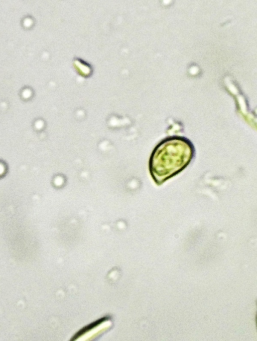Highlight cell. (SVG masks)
I'll list each match as a JSON object with an SVG mask.
<instances>
[{"label":"cell","instance_id":"6da1fadb","mask_svg":"<svg viewBox=\"0 0 257 341\" xmlns=\"http://www.w3.org/2000/svg\"><path fill=\"white\" fill-rule=\"evenodd\" d=\"M194 156L190 147L162 146L153 152L150 160L151 174L157 184L176 175L190 163Z\"/></svg>","mask_w":257,"mask_h":341},{"label":"cell","instance_id":"7a4b0ae2","mask_svg":"<svg viewBox=\"0 0 257 341\" xmlns=\"http://www.w3.org/2000/svg\"><path fill=\"white\" fill-rule=\"evenodd\" d=\"M107 319H108V317L105 316V317H102L101 318H100V319L95 321L94 322H92L90 324L86 325V326L84 327L81 329H80L79 331H78L73 336V337L71 338V340H74L77 339L79 336L84 334L86 331H87L91 329L92 328H94L95 326H96L99 324H100V323H102V322L104 321L105 320H106Z\"/></svg>","mask_w":257,"mask_h":341}]
</instances>
